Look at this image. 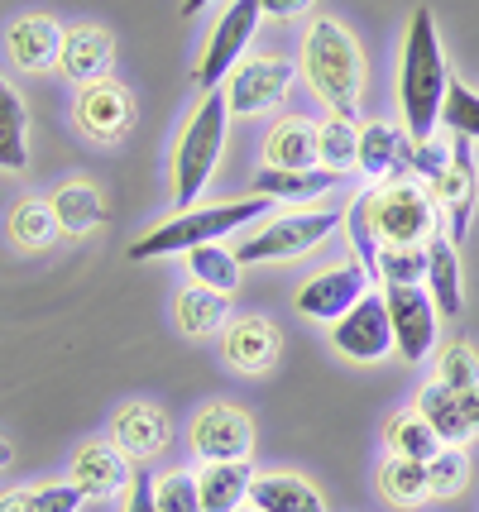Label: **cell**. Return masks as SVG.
I'll use <instances>...</instances> for the list:
<instances>
[{
	"label": "cell",
	"instance_id": "1",
	"mask_svg": "<svg viewBox=\"0 0 479 512\" xmlns=\"http://www.w3.org/2000/svg\"><path fill=\"white\" fill-rule=\"evenodd\" d=\"M446 91H451V67L441 53V34H436L432 10L417 5L403 34V53H398V106H403L408 139H432L446 111Z\"/></svg>",
	"mask_w": 479,
	"mask_h": 512
},
{
	"label": "cell",
	"instance_id": "2",
	"mask_svg": "<svg viewBox=\"0 0 479 512\" xmlns=\"http://www.w3.org/2000/svg\"><path fill=\"white\" fill-rule=\"evenodd\" d=\"M297 72L307 77V87L326 106V115L360 120V106H365V58H360L355 34L341 20H317L302 34Z\"/></svg>",
	"mask_w": 479,
	"mask_h": 512
},
{
	"label": "cell",
	"instance_id": "3",
	"mask_svg": "<svg viewBox=\"0 0 479 512\" xmlns=\"http://www.w3.org/2000/svg\"><path fill=\"white\" fill-rule=\"evenodd\" d=\"M269 206H274V201L254 197V192H250V197H240V201L192 206V211H183V216L154 225L149 235H139L135 245H130V259H135V264H149V259L187 254V249H197V245H221L226 235H235V230H245L250 221H259Z\"/></svg>",
	"mask_w": 479,
	"mask_h": 512
},
{
	"label": "cell",
	"instance_id": "4",
	"mask_svg": "<svg viewBox=\"0 0 479 512\" xmlns=\"http://www.w3.org/2000/svg\"><path fill=\"white\" fill-rule=\"evenodd\" d=\"M360 211L379 249H412L436 235V197L412 178H388L360 192Z\"/></svg>",
	"mask_w": 479,
	"mask_h": 512
},
{
	"label": "cell",
	"instance_id": "5",
	"mask_svg": "<svg viewBox=\"0 0 479 512\" xmlns=\"http://www.w3.org/2000/svg\"><path fill=\"white\" fill-rule=\"evenodd\" d=\"M226 125V91H206L173 149V201L178 206H197V197L206 192V182L221 163V149H226Z\"/></svg>",
	"mask_w": 479,
	"mask_h": 512
},
{
	"label": "cell",
	"instance_id": "6",
	"mask_svg": "<svg viewBox=\"0 0 479 512\" xmlns=\"http://www.w3.org/2000/svg\"><path fill=\"white\" fill-rule=\"evenodd\" d=\"M345 225L341 206H326V211H293V216H278L264 230H254L245 245H235L240 264H293L302 254H312L317 245H326L336 230Z\"/></svg>",
	"mask_w": 479,
	"mask_h": 512
},
{
	"label": "cell",
	"instance_id": "7",
	"mask_svg": "<svg viewBox=\"0 0 479 512\" xmlns=\"http://www.w3.org/2000/svg\"><path fill=\"white\" fill-rule=\"evenodd\" d=\"M259 20H264V0H230L226 5V15L216 20V29H211V39H206V48H202V58L192 67V82L202 87V96L206 91H221V82L245 63L254 34H259Z\"/></svg>",
	"mask_w": 479,
	"mask_h": 512
},
{
	"label": "cell",
	"instance_id": "8",
	"mask_svg": "<svg viewBox=\"0 0 479 512\" xmlns=\"http://www.w3.org/2000/svg\"><path fill=\"white\" fill-rule=\"evenodd\" d=\"M297 77V63L283 58V53H259V58H245L226 77V111L230 115H264L288 101Z\"/></svg>",
	"mask_w": 479,
	"mask_h": 512
},
{
	"label": "cell",
	"instance_id": "9",
	"mask_svg": "<svg viewBox=\"0 0 479 512\" xmlns=\"http://www.w3.org/2000/svg\"><path fill=\"white\" fill-rule=\"evenodd\" d=\"M331 345L355 364H374L393 350V321H388L384 292H365L350 312L331 326Z\"/></svg>",
	"mask_w": 479,
	"mask_h": 512
},
{
	"label": "cell",
	"instance_id": "10",
	"mask_svg": "<svg viewBox=\"0 0 479 512\" xmlns=\"http://www.w3.org/2000/svg\"><path fill=\"white\" fill-rule=\"evenodd\" d=\"M384 307L388 321H393V350L408 359V364H422V359L436 350V302L427 288H384Z\"/></svg>",
	"mask_w": 479,
	"mask_h": 512
},
{
	"label": "cell",
	"instance_id": "11",
	"mask_svg": "<svg viewBox=\"0 0 479 512\" xmlns=\"http://www.w3.org/2000/svg\"><path fill=\"white\" fill-rule=\"evenodd\" d=\"M192 450L202 465H226V460H250L254 450V422L230 407V402H211L192 422Z\"/></svg>",
	"mask_w": 479,
	"mask_h": 512
},
{
	"label": "cell",
	"instance_id": "12",
	"mask_svg": "<svg viewBox=\"0 0 479 512\" xmlns=\"http://www.w3.org/2000/svg\"><path fill=\"white\" fill-rule=\"evenodd\" d=\"M365 283H369L365 264L350 259V264H336V268H326V273H317V278H307V283L297 288L293 307H297V316H307V321H341L369 292Z\"/></svg>",
	"mask_w": 479,
	"mask_h": 512
},
{
	"label": "cell",
	"instance_id": "13",
	"mask_svg": "<svg viewBox=\"0 0 479 512\" xmlns=\"http://www.w3.org/2000/svg\"><path fill=\"white\" fill-rule=\"evenodd\" d=\"M72 115H77V130L87 134V139H96V144H115V139H125V130H130L135 106H130V96H125L120 82H96V87L77 91Z\"/></svg>",
	"mask_w": 479,
	"mask_h": 512
},
{
	"label": "cell",
	"instance_id": "14",
	"mask_svg": "<svg viewBox=\"0 0 479 512\" xmlns=\"http://www.w3.org/2000/svg\"><path fill=\"white\" fill-rule=\"evenodd\" d=\"M130 479H135V465L111 441H87V446L72 455V484L82 489V498H96V503L120 498V493L130 489Z\"/></svg>",
	"mask_w": 479,
	"mask_h": 512
},
{
	"label": "cell",
	"instance_id": "15",
	"mask_svg": "<svg viewBox=\"0 0 479 512\" xmlns=\"http://www.w3.org/2000/svg\"><path fill=\"white\" fill-rule=\"evenodd\" d=\"M173 441V426L163 417L159 407H149V402H130V407H120L111 417V446L135 465V460H154L163 455Z\"/></svg>",
	"mask_w": 479,
	"mask_h": 512
},
{
	"label": "cell",
	"instance_id": "16",
	"mask_svg": "<svg viewBox=\"0 0 479 512\" xmlns=\"http://www.w3.org/2000/svg\"><path fill=\"white\" fill-rule=\"evenodd\" d=\"M63 34L68 29H58L53 15H20L5 29V53L20 72H48L63 58Z\"/></svg>",
	"mask_w": 479,
	"mask_h": 512
},
{
	"label": "cell",
	"instance_id": "17",
	"mask_svg": "<svg viewBox=\"0 0 479 512\" xmlns=\"http://www.w3.org/2000/svg\"><path fill=\"white\" fill-rule=\"evenodd\" d=\"M63 77L77 82V87H96V82H111L115 67V39L96 24H82V29H68L63 34Z\"/></svg>",
	"mask_w": 479,
	"mask_h": 512
},
{
	"label": "cell",
	"instance_id": "18",
	"mask_svg": "<svg viewBox=\"0 0 479 512\" xmlns=\"http://www.w3.org/2000/svg\"><path fill=\"white\" fill-rule=\"evenodd\" d=\"M432 197L441 201L451 230L465 235V230H470V216H475V158H470V139H456V144H451V168L432 182Z\"/></svg>",
	"mask_w": 479,
	"mask_h": 512
},
{
	"label": "cell",
	"instance_id": "19",
	"mask_svg": "<svg viewBox=\"0 0 479 512\" xmlns=\"http://www.w3.org/2000/svg\"><path fill=\"white\" fill-rule=\"evenodd\" d=\"M278 355H283V340L264 316H245V321L226 326V359L240 374H269Z\"/></svg>",
	"mask_w": 479,
	"mask_h": 512
},
{
	"label": "cell",
	"instance_id": "20",
	"mask_svg": "<svg viewBox=\"0 0 479 512\" xmlns=\"http://www.w3.org/2000/svg\"><path fill=\"white\" fill-rule=\"evenodd\" d=\"M341 178L345 173H331V168H259V178H254V197L307 206V201L326 197L331 187H341Z\"/></svg>",
	"mask_w": 479,
	"mask_h": 512
},
{
	"label": "cell",
	"instance_id": "21",
	"mask_svg": "<svg viewBox=\"0 0 479 512\" xmlns=\"http://www.w3.org/2000/svg\"><path fill=\"white\" fill-rule=\"evenodd\" d=\"M264 168H317V120L283 115L264 134Z\"/></svg>",
	"mask_w": 479,
	"mask_h": 512
},
{
	"label": "cell",
	"instance_id": "22",
	"mask_svg": "<svg viewBox=\"0 0 479 512\" xmlns=\"http://www.w3.org/2000/svg\"><path fill=\"white\" fill-rule=\"evenodd\" d=\"M422 288L432 292L436 312L441 316H460L465 312V283H460V259H456V245L436 230L427 240V283Z\"/></svg>",
	"mask_w": 479,
	"mask_h": 512
},
{
	"label": "cell",
	"instance_id": "23",
	"mask_svg": "<svg viewBox=\"0 0 479 512\" xmlns=\"http://www.w3.org/2000/svg\"><path fill=\"white\" fill-rule=\"evenodd\" d=\"M250 503L259 512H326V498L302 474H264V479H254Z\"/></svg>",
	"mask_w": 479,
	"mask_h": 512
},
{
	"label": "cell",
	"instance_id": "24",
	"mask_svg": "<svg viewBox=\"0 0 479 512\" xmlns=\"http://www.w3.org/2000/svg\"><path fill=\"white\" fill-rule=\"evenodd\" d=\"M173 312H178V326H183V335H192V340H206V335L226 331V321H230V297H226V292H216V288H202V283H192V288L178 292Z\"/></svg>",
	"mask_w": 479,
	"mask_h": 512
},
{
	"label": "cell",
	"instance_id": "25",
	"mask_svg": "<svg viewBox=\"0 0 479 512\" xmlns=\"http://www.w3.org/2000/svg\"><path fill=\"white\" fill-rule=\"evenodd\" d=\"M250 465L245 460H226V465H202L197 469V493H202V512H240L250 498Z\"/></svg>",
	"mask_w": 479,
	"mask_h": 512
},
{
	"label": "cell",
	"instance_id": "26",
	"mask_svg": "<svg viewBox=\"0 0 479 512\" xmlns=\"http://www.w3.org/2000/svg\"><path fill=\"white\" fill-rule=\"evenodd\" d=\"M398 154H403V134L393 130V125H384V120L360 125V154H355V168H360L369 182L403 178V173H398Z\"/></svg>",
	"mask_w": 479,
	"mask_h": 512
},
{
	"label": "cell",
	"instance_id": "27",
	"mask_svg": "<svg viewBox=\"0 0 479 512\" xmlns=\"http://www.w3.org/2000/svg\"><path fill=\"white\" fill-rule=\"evenodd\" d=\"M48 206H53V221H58L63 235H87V230H96V225L106 221L101 192L87 187V182H68V187H58V192L48 197Z\"/></svg>",
	"mask_w": 479,
	"mask_h": 512
},
{
	"label": "cell",
	"instance_id": "28",
	"mask_svg": "<svg viewBox=\"0 0 479 512\" xmlns=\"http://www.w3.org/2000/svg\"><path fill=\"white\" fill-rule=\"evenodd\" d=\"M417 417H422V422L441 436V446H465V441L475 436V431L465 426V417H460L456 393H451L446 383H436V379L417 393Z\"/></svg>",
	"mask_w": 479,
	"mask_h": 512
},
{
	"label": "cell",
	"instance_id": "29",
	"mask_svg": "<svg viewBox=\"0 0 479 512\" xmlns=\"http://www.w3.org/2000/svg\"><path fill=\"white\" fill-rule=\"evenodd\" d=\"M384 446H388V455H398V460H422V465H427L436 450H441V436H436L417 412H393L384 422Z\"/></svg>",
	"mask_w": 479,
	"mask_h": 512
},
{
	"label": "cell",
	"instance_id": "30",
	"mask_svg": "<svg viewBox=\"0 0 479 512\" xmlns=\"http://www.w3.org/2000/svg\"><path fill=\"white\" fill-rule=\"evenodd\" d=\"M360 154V120H341V115H326L317 120V163L331 173H350Z\"/></svg>",
	"mask_w": 479,
	"mask_h": 512
},
{
	"label": "cell",
	"instance_id": "31",
	"mask_svg": "<svg viewBox=\"0 0 479 512\" xmlns=\"http://www.w3.org/2000/svg\"><path fill=\"white\" fill-rule=\"evenodd\" d=\"M379 493H384V503H393V508H417L422 498H432V489H427V465H422V460L388 455L384 469H379Z\"/></svg>",
	"mask_w": 479,
	"mask_h": 512
},
{
	"label": "cell",
	"instance_id": "32",
	"mask_svg": "<svg viewBox=\"0 0 479 512\" xmlns=\"http://www.w3.org/2000/svg\"><path fill=\"white\" fill-rule=\"evenodd\" d=\"M187 268H192V278L202 288H216V292H226V297L240 288V273H245V264L235 259V249H226V245L187 249Z\"/></svg>",
	"mask_w": 479,
	"mask_h": 512
},
{
	"label": "cell",
	"instance_id": "33",
	"mask_svg": "<svg viewBox=\"0 0 479 512\" xmlns=\"http://www.w3.org/2000/svg\"><path fill=\"white\" fill-rule=\"evenodd\" d=\"M5 230H10V240H15L20 249H48L53 245V235H58V221H53V206H48V201L24 197V201L10 206Z\"/></svg>",
	"mask_w": 479,
	"mask_h": 512
},
{
	"label": "cell",
	"instance_id": "34",
	"mask_svg": "<svg viewBox=\"0 0 479 512\" xmlns=\"http://www.w3.org/2000/svg\"><path fill=\"white\" fill-rule=\"evenodd\" d=\"M87 503L77 484H39V489H10L0 493V512H77Z\"/></svg>",
	"mask_w": 479,
	"mask_h": 512
},
{
	"label": "cell",
	"instance_id": "35",
	"mask_svg": "<svg viewBox=\"0 0 479 512\" xmlns=\"http://www.w3.org/2000/svg\"><path fill=\"white\" fill-rule=\"evenodd\" d=\"M24 101L10 91V82L0 77V168H24L29 163V144H24Z\"/></svg>",
	"mask_w": 479,
	"mask_h": 512
},
{
	"label": "cell",
	"instance_id": "36",
	"mask_svg": "<svg viewBox=\"0 0 479 512\" xmlns=\"http://www.w3.org/2000/svg\"><path fill=\"white\" fill-rule=\"evenodd\" d=\"M374 278H379L384 288H422V283H427V245L379 249Z\"/></svg>",
	"mask_w": 479,
	"mask_h": 512
},
{
	"label": "cell",
	"instance_id": "37",
	"mask_svg": "<svg viewBox=\"0 0 479 512\" xmlns=\"http://www.w3.org/2000/svg\"><path fill=\"white\" fill-rule=\"evenodd\" d=\"M451 168V144H441V139H408L403 134V154H398V173L403 178H422V182H436L441 173Z\"/></svg>",
	"mask_w": 479,
	"mask_h": 512
},
{
	"label": "cell",
	"instance_id": "38",
	"mask_svg": "<svg viewBox=\"0 0 479 512\" xmlns=\"http://www.w3.org/2000/svg\"><path fill=\"white\" fill-rule=\"evenodd\" d=\"M465 484H470V455H465V446H441L427 460V489H432V498H456Z\"/></svg>",
	"mask_w": 479,
	"mask_h": 512
},
{
	"label": "cell",
	"instance_id": "39",
	"mask_svg": "<svg viewBox=\"0 0 479 512\" xmlns=\"http://www.w3.org/2000/svg\"><path fill=\"white\" fill-rule=\"evenodd\" d=\"M441 125L456 134V139H479V91H470L465 82L451 77V91H446V111H441Z\"/></svg>",
	"mask_w": 479,
	"mask_h": 512
},
{
	"label": "cell",
	"instance_id": "40",
	"mask_svg": "<svg viewBox=\"0 0 479 512\" xmlns=\"http://www.w3.org/2000/svg\"><path fill=\"white\" fill-rule=\"evenodd\" d=\"M154 508L159 512H202V493H197V474L187 469H168L154 479Z\"/></svg>",
	"mask_w": 479,
	"mask_h": 512
},
{
	"label": "cell",
	"instance_id": "41",
	"mask_svg": "<svg viewBox=\"0 0 479 512\" xmlns=\"http://www.w3.org/2000/svg\"><path fill=\"white\" fill-rule=\"evenodd\" d=\"M436 383H446L451 393H465L479 383V359L465 340H451L441 345V359H436Z\"/></svg>",
	"mask_w": 479,
	"mask_h": 512
},
{
	"label": "cell",
	"instance_id": "42",
	"mask_svg": "<svg viewBox=\"0 0 479 512\" xmlns=\"http://www.w3.org/2000/svg\"><path fill=\"white\" fill-rule=\"evenodd\" d=\"M125 512H159L154 508V479L149 474H139L130 479V489H125Z\"/></svg>",
	"mask_w": 479,
	"mask_h": 512
},
{
	"label": "cell",
	"instance_id": "43",
	"mask_svg": "<svg viewBox=\"0 0 479 512\" xmlns=\"http://www.w3.org/2000/svg\"><path fill=\"white\" fill-rule=\"evenodd\" d=\"M317 0H264V15H274V20H293L302 10H312Z\"/></svg>",
	"mask_w": 479,
	"mask_h": 512
},
{
	"label": "cell",
	"instance_id": "44",
	"mask_svg": "<svg viewBox=\"0 0 479 512\" xmlns=\"http://www.w3.org/2000/svg\"><path fill=\"white\" fill-rule=\"evenodd\" d=\"M456 402H460V417H465V426L479 436V383H475V388H465V393H456Z\"/></svg>",
	"mask_w": 479,
	"mask_h": 512
},
{
	"label": "cell",
	"instance_id": "45",
	"mask_svg": "<svg viewBox=\"0 0 479 512\" xmlns=\"http://www.w3.org/2000/svg\"><path fill=\"white\" fill-rule=\"evenodd\" d=\"M206 5H211V0H183V15H202Z\"/></svg>",
	"mask_w": 479,
	"mask_h": 512
},
{
	"label": "cell",
	"instance_id": "46",
	"mask_svg": "<svg viewBox=\"0 0 479 512\" xmlns=\"http://www.w3.org/2000/svg\"><path fill=\"white\" fill-rule=\"evenodd\" d=\"M10 460H15V450H10V441H5V436H0V469L10 465Z\"/></svg>",
	"mask_w": 479,
	"mask_h": 512
},
{
	"label": "cell",
	"instance_id": "47",
	"mask_svg": "<svg viewBox=\"0 0 479 512\" xmlns=\"http://www.w3.org/2000/svg\"><path fill=\"white\" fill-rule=\"evenodd\" d=\"M240 512H245V508H240ZM254 512H259V508H254Z\"/></svg>",
	"mask_w": 479,
	"mask_h": 512
}]
</instances>
